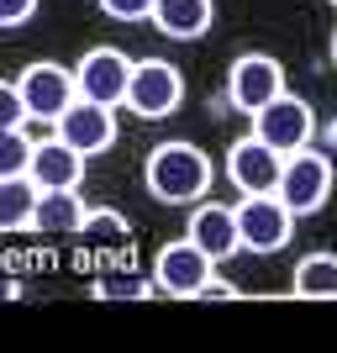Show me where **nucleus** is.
<instances>
[{
    "instance_id": "1",
    "label": "nucleus",
    "mask_w": 337,
    "mask_h": 353,
    "mask_svg": "<svg viewBox=\"0 0 337 353\" xmlns=\"http://www.w3.org/2000/svg\"><path fill=\"white\" fill-rule=\"evenodd\" d=\"M143 185L163 206H195L201 195H211V153L185 137H169L143 159Z\"/></svg>"
},
{
    "instance_id": "2",
    "label": "nucleus",
    "mask_w": 337,
    "mask_h": 353,
    "mask_svg": "<svg viewBox=\"0 0 337 353\" xmlns=\"http://www.w3.org/2000/svg\"><path fill=\"white\" fill-rule=\"evenodd\" d=\"M332 185H337L332 159H327V153H316V148H295V153H285V169H279L274 195L295 211V216H311V211L327 206Z\"/></svg>"
},
{
    "instance_id": "3",
    "label": "nucleus",
    "mask_w": 337,
    "mask_h": 353,
    "mask_svg": "<svg viewBox=\"0 0 337 353\" xmlns=\"http://www.w3.org/2000/svg\"><path fill=\"white\" fill-rule=\"evenodd\" d=\"M127 111L143 121H163L185 105V74L169 59H132V79H127Z\"/></svg>"
},
{
    "instance_id": "4",
    "label": "nucleus",
    "mask_w": 337,
    "mask_h": 353,
    "mask_svg": "<svg viewBox=\"0 0 337 353\" xmlns=\"http://www.w3.org/2000/svg\"><path fill=\"white\" fill-rule=\"evenodd\" d=\"M232 216H237V248H248V253H279L295 237V211L285 206L274 190L269 195H243L232 206Z\"/></svg>"
},
{
    "instance_id": "5",
    "label": "nucleus",
    "mask_w": 337,
    "mask_h": 353,
    "mask_svg": "<svg viewBox=\"0 0 337 353\" xmlns=\"http://www.w3.org/2000/svg\"><path fill=\"white\" fill-rule=\"evenodd\" d=\"M253 137H264L274 153L311 148V137H316V111H311L306 95H290V90H279L269 105H258V111H253Z\"/></svg>"
},
{
    "instance_id": "6",
    "label": "nucleus",
    "mask_w": 337,
    "mask_h": 353,
    "mask_svg": "<svg viewBox=\"0 0 337 353\" xmlns=\"http://www.w3.org/2000/svg\"><path fill=\"white\" fill-rule=\"evenodd\" d=\"M16 90H21V105H27V121H59L63 111H69V101L79 95L74 90V69H63V63L53 59H37L27 63V69L16 74Z\"/></svg>"
},
{
    "instance_id": "7",
    "label": "nucleus",
    "mask_w": 337,
    "mask_h": 353,
    "mask_svg": "<svg viewBox=\"0 0 337 353\" xmlns=\"http://www.w3.org/2000/svg\"><path fill=\"white\" fill-rule=\"evenodd\" d=\"M216 274V259L205 248H195L190 237H174V243H163L159 259H153V290L159 295H201L205 280Z\"/></svg>"
},
{
    "instance_id": "8",
    "label": "nucleus",
    "mask_w": 337,
    "mask_h": 353,
    "mask_svg": "<svg viewBox=\"0 0 337 353\" xmlns=\"http://www.w3.org/2000/svg\"><path fill=\"white\" fill-rule=\"evenodd\" d=\"M285 90V63L274 59V53H243V59H232V69H227V101L243 111V117H253L258 105H269Z\"/></svg>"
},
{
    "instance_id": "9",
    "label": "nucleus",
    "mask_w": 337,
    "mask_h": 353,
    "mask_svg": "<svg viewBox=\"0 0 337 353\" xmlns=\"http://www.w3.org/2000/svg\"><path fill=\"white\" fill-rule=\"evenodd\" d=\"M53 132H59L63 143L74 148V153L95 159V153H105V148L116 143V105H101V101H85V95H74L69 111L53 121Z\"/></svg>"
},
{
    "instance_id": "10",
    "label": "nucleus",
    "mask_w": 337,
    "mask_h": 353,
    "mask_svg": "<svg viewBox=\"0 0 337 353\" xmlns=\"http://www.w3.org/2000/svg\"><path fill=\"white\" fill-rule=\"evenodd\" d=\"M127 79H132V59L121 48H90L85 59L74 63V90L85 101H101V105L127 101Z\"/></svg>"
},
{
    "instance_id": "11",
    "label": "nucleus",
    "mask_w": 337,
    "mask_h": 353,
    "mask_svg": "<svg viewBox=\"0 0 337 353\" xmlns=\"http://www.w3.org/2000/svg\"><path fill=\"white\" fill-rule=\"evenodd\" d=\"M279 169H285V153H274L253 132L227 148V179L237 185V195H269L279 185Z\"/></svg>"
},
{
    "instance_id": "12",
    "label": "nucleus",
    "mask_w": 337,
    "mask_h": 353,
    "mask_svg": "<svg viewBox=\"0 0 337 353\" xmlns=\"http://www.w3.org/2000/svg\"><path fill=\"white\" fill-rule=\"evenodd\" d=\"M27 174L37 179V190H79V179H85V153H74L59 132L37 137V143H32Z\"/></svg>"
},
{
    "instance_id": "13",
    "label": "nucleus",
    "mask_w": 337,
    "mask_h": 353,
    "mask_svg": "<svg viewBox=\"0 0 337 353\" xmlns=\"http://www.w3.org/2000/svg\"><path fill=\"white\" fill-rule=\"evenodd\" d=\"M185 237H190L195 248H205L211 259H232L237 253V216L232 206H221V201H211V195H201L190 211V227H185Z\"/></svg>"
},
{
    "instance_id": "14",
    "label": "nucleus",
    "mask_w": 337,
    "mask_h": 353,
    "mask_svg": "<svg viewBox=\"0 0 337 353\" xmlns=\"http://www.w3.org/2000/svg\"><path fill=\"white\" fill-rule=\"evenodd\" d=\"M147 21L163 32V37H179V43H195L211 32L216 21V0H153Z\"/></svg>"
},
{
    "instance_id": "15",
    "label": "nucleus",
    "mask_w": 337,
    "mask_h": 353,
    "mask_svg": "<svg viewBox=\"0 0 337 353\" xmlns=\"http://www.w3.org/2000/svg\"><path fill=\"white\" fill-rule=\"evenodd\" d=\"M85 211L90 206L79 201V190H43V195H37V211H32V232L69 237V232H79Z\"/></svg>"
},
{
    "instance_id": "16",
    "label": "nucleus",
    "mask_w": 337,
    "mask_h": 353,
    "mask_svg": "<svg viewBox=\"0 0 337 353\" xmlns=\"http://www.w3.org/2000/svg\"><path fill=\"white\" fill-rule=\"evenodd\" d=\"M37 179L32 174H6L0 179V232H27L37 211Z\"/></svg>"
},
{
    "instance_id": "17",
    "label": "nucleus",
    "mask_w": 337,
    "mask_h": 353,
    "mask_svg": "<svg viewBox=\"0 0 337 353\" xmlns=\"http://www.w3.org/2000/svg\"><path fill=\"white\" fill-rule=\"evenodd\" d=\"M290 290L306 301H337V253H306L290 274Z\"/></svg>"
},
{
    "instance_id": "18",
    "label": "nucleus",
    "mask_w": 337,
    "mask_h": 353,
    "mask_svg": "<svg viewBox=\"0 0 337 353\" xmlns=\"http://www.w3.org/2000/svg\"><path fill=\"white\" fill-rule=\"evenodd\" d=\"M79 237H90V243H132V227H127V216L111 206H90L85 221H79Z\"/></svg>"
},
{
    "instance_id": "19",
    "label": "nucleus",
    "mask_w": 337,
    "mask_h": 353,
    "mask_svg": "<svg viewBox=\"0 0 337 353\" xmlns=\"http://www.w3.org/2000/svg\"><path fill=\"white\" fill-rule=\"evenodd\" d=\"M27 163H32V132L27 127H0V179L27 174Z\"/></svg>"
},
{
    "instance_id": "20",
    "label": "nucleus",
    "mask_w": 337,
    "mask_h": 353,
    "mask_svg": "<svg viewBox=\"0 0 337 353\" xmlns=\"http://www.w3.org/2000/svg\"><path fill=\"white\" fill-rule=\"evenodd\" d=\"M90 295L95 301H147V295H159V290H153V280H137V274H101Z\"/></svg>"
},
{
    "instance_id": "21",
    "label": "nucleus",
    "mask_w": 337,
    "mask_h": 353,
    "mask_svg": "<svg viewBox=\"0 0 337 353\" xmlns=\"http://www.w3.org/2000/svg\"><path fill=\"white\" fill-rule=\"evenodd\" d=\"M21 121H27L21 90H16V79H0V127H21Z\"/></svg>"
},
{
    "instance_id": "22",
    "label": "nucleus",
    "mask_w": 337,
    "mask_h": 353,
    "mask_svg": "<svg viewBox=\"0 0 337 353\" xmlns=\"http://www.w3.org/2000/svg\"><path fill=\"white\" fill-rule=\"evenodd\" d=\"M95 6H101L111 21H127V27H132V21H147V11H153V0H95Z\"/></svg>"
},
{
    "instance_id": "23",
    "label": "nucleus",
    "mask_w": 337,
    "mask_h": 353,
    "mask_svg": "<svg viewBox=\"0 0 337 353\" xmlns=\"http://www.w3.org/2000/svg\"><path fill=\"white\" fill-rule=\"evenodd\" d=\"M37 16V0H0V27H27Z\"/></svg>"
},
{
    "instance_id": "24",
    "label": "nucleus",
    "mask_w": 337,
    "mask_h": 353,
    "mask_svg": "<svg viewBox=\"0 0 337 353\" xmlns=\"http://www.w3.org/2000/svg\"><path fill=\"white\" fill-rule=\"evenodd\" d=\"M205 301H237V295H243V290H237V285L232 280H221V274H211V280H205Z\"/></svg>"
},
{
    "instance_id": "25",
    "label": "nucleus",
    "mask_w": 337,
    "mask_h": 353,
    "mask_svg": "<svg viewBox=\"0 0 337 353\" xmlns=\"http://www.w3.org/2000/svg\"><path fill=\"white\" fill-rule=\"evenodd\" d=\"M332 63H337V32H332Z\"/></svg>"
},
{
    "instance_id": "26",
    "label": "nucleus",
    "mask_w": 337,
    "mask_h": 353,
    "mask_svg": "<svg viewBox=\"0 0 337 353\" xmlns=\"http://www.w3.org/2000/svg\"><path fill=\"white\" fill-rule=\"evenodd\" d=\"M332 6H337V0H332Z\"/></svg>"
}]
</instances>
